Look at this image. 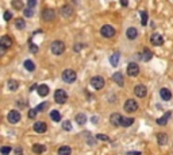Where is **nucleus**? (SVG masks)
Wrapping results in <instances>:
<instances>
[{
  "label": "nucleus",
  "mask_w": 173,
  "mask_h": 155,
  "mask_svg": "<svg viewBox=\"0 0 173 155\" xmlns=\"http://www.w3.org/2000/svg\"><path fill=\"white\" fill-rule=\"evenodd\" d=\"M50 50H52V53H53V54H56V55H60V54L64 53L65 43L61 42V41H54V42L50 45Z\"/></svg>",
  "instance_id": "obj_1"
},
{
  "label": "nucleus",
  "mask_w": 173,
  "mask_h": 155,
  "mask_svg": "<svg viewBox=\"0 0 173 155\" xmlns=\"http://www.w3.org/2000/svg\"><path fill=\"white\" fill-rule=\"evenodd\" d=\"M66 100H68V95L65 90L57 89V90L54 92V101H56L57 104H65Z\"/></svg>",
  "instance_id": "obj_2"
},
{
  "label": "nucleus",
  "mask_w": 173,
  "mask_h": 155,
  "mask_svg": "<svg viewBox=\"0 0 173 155\" xmlns=\"http://www.w3.org/2000/svg\"><path fill=\"white\" fill-rule=\"evenodd\" d=\"M76 72L72 70V69H66V70L62 72V80H64L65 82H68V84H72V82L76 81Z\"/></svg>",
  "instance_id": "obj_3"
},
{
  "label": "nucleus",
  "mask_w": 173,
  "mask_h": 155,
  "mask_svg": "<svg viewBox=\"0 0 173 155\" xmlns=\"http://www.w3.org/2000/svg\"><path fill=\"white\" fill-rule=\"evenodd\" d=\"M100 32L104 38H112L115 35V28L109 25H104L102 28H100Z\"/></svg>",
  "instance_id": "obj_4"
},
{
  "label": "nucleus",
  "mask_w": 173,
  "mask_h": 155,
  "mask_svg": "<svg viewBox=\"0 0 173 155\" xmlns=\"http://www.w3.org/2000/svg\"><path fill=\"white\" fill-rule=\"evenodd\" d=\"M91 85L96 90H99V89H102L104 86V78L100 77V76H95V77L91 78Z\"/></svg>",
  "instance_id": "obj_5"
},
{
  "label": "nucleus",
  "mask_w": 173,
  "mask_h": 155,
  "mask_svg": "<svg viewBox=\"0 0 173 155\" xmlns=\"http://www.w3.org/2000/svg\"><path fill=\"white\" fill-rule=\"evenodd\" d=\"M137 109H138V104H137V101H135V100L129 99L127 101L124 102V111H126V112L133 113V112H135Z\"/></svg>",
  "instance_id": "obj_6"
},
{
  "label": "nucleus",
  "mask_w": 173,
  "mask_h": 155,
  "mask_svg": "<svg viewBox=\"0 0 173 155\" xmlns=\"http://www.w3.org/2000/svg\"><path fill=\"white\" fill-rule=\"evenodd\" d=\"M11 45H12V41H11L10 36L7 35L1 36V39H0V50H1V53H4L8 47H11Z\"/></svg>",
  "instance_id": "obj_7"
},
{
  "label": "nucleus",
  "mask_w": 173,
  "mask_h": 155,
  "mask_svg": "<svg viewBox=\"0 0 173 155\" xmlns=\"http://www.w3.org/2000/svg\"><path fill=\"white\" fill-rule=\"evenodd\" d=\"M138 73H139V66H138L135 62L129 64V66H127V74L129 76H130V77H135V76H138Z\"/></svg>",
  "instance_id": "obj_8"
},
{
  "label": "nucleus",
  "mask_w": 173,
  "mask_h": 155,
  "mask_svg": "<svg viewBox=\"0 0 173 155\" xmlns=\"http://www.w3.org/2000/svg\"><path fill=\"white\" fill-rule=\"evenodd\" d=\"M42 18H43V20H46V22L53 20V19L56 18V12H54L53 10H50V8H46L42 12Z\"/></svg>",
  "instance_id": "obj_9"
},
{
  "label": "nucleus",
  "mask_w": 173,
  "mask_h": 155,
  "mask_svg": "<svg viewBox=\"0 0 173 155\" xmlns=\"http://www.w3.org/2000/svg\"><path fill=\"white\" fill-rule=\"evenodd\" d=\"M134 93L138 97H145V96L148 95V89H146L145 85H137L134 88Z\"/></svg>",
  "instance_id": "obj_10"
},
{
  "label": "nucleus",
  "mask_w": 173,
  "mask_h": 155,
  "mask_svg": "<svg viewBox=\"0 0 173 155\" xmlns=\"http://www.w3.org/2000/svg\"><path fill=\"white\" fill-rule=\"evenodd\" d=\"M20 120V113L18 112V111H11L10 113H8V121L12 124H16Z\"/></svg>",
  "instance_id": "obj_11"
},
{
  "label": "nucleus",
  "mask_w": 173,
  "mask_h": 155,
  "mask_svg": "<svg viewBox=\"0 0 173 155\" xmlns=\"http://www.w3.org/2000/svg\"><path fill=\"white\" fill-rule=\"evenodd\" d=\"M122 119H123V116H120L119 113H112V115H111V119H109V121H111V124H112V126H115V127H119V126H122Z\"/></svg>",
  "instance_id": "obj_12"
},
{
  "label": "nucleus",
  "mask_w": 173,
  "mask_h": 155,
  "mask_svg": "<svg viewBox=\"0 0 173 155\" xmlns=\"http://www.w3.org/2000/svg\"><path fill=\"white\" fill-rule=\"evenodd\" d=\"M46 130H47V124L43 123V121H37L34 124V131L38 132V134H43Z\"/></svg>",
  "instance_id": "obj_13"
},
{
  "label": "nucleus",
  "mask_w": 173,
  "mask_h": 155,
  "mask_svg": "<svg viewBox=\"0 0 173 155\" xmlns=\"http://www.w3.org/2000/svg\"><path fill=\"white\" fill-rule=\"evenodd\" d=\"M150 42L154 46H161L164 43V38H162V35H160V34H153V35L150 36Z\"/></svg>",
  "instance_id": "obj_14"
},
{
  "label": "nucleus",
  "mask_w": 173,
  "mask_h": 155,
  "mask_svg": "<svg viewBox=\"0 0 173 155\" xmlns=\"http://www.w3.org/2000/svg\"><path fill=\"white\" fill-rule=\"evenodd\" d=\"M160 96H161V99L165 100V101H169V100L172 99V93H170L169 89H166V88H162L160 90Z\"/></svg>",
  "instance_id": "obj_15"
},
{
  "label": "nucleus",
  "mask_w": 173,
  "mask_h": 155,
  "mask_svg": "<svg viewBox=\"0 0 173 155\" xmlns=\"http://www.w3.org/2000/svg\"><path fill=\"white\" fill-rule=\"evenodd\" d=\"M61 15L62 16H65V18H69L72 14H73V8L71 7V6H64V7H61Z\"/></svg>",
  "instance_id": "obj_16"
},
{
  "label": "nucleus",
  "mask_w": 173,
  "mask_h": 155,
  "mask_svg": "<svg viewBox=\"0 0 173 155\" xmlns=\"http://www.w3.org/2000/svg\"><path fill=\"white\" fill-rule=\"evenodd\" d=\"M112 80L117 82L119 86H123V85H124V78H123V76H122V73H119V72L114 74V76H112Z\"/></svg>",
  "instance_id": "obj_17"
},
{
  "label": "nucleus",
  "mask_w": 173,
  "mask_h": 155,
  "mask_svg": "<svg viewBox=\"0 0 173 155\" xmlns=\"http://www.w3.org/2000/svg\"><path fill=\"white\" fill-rule=\"evenodd\" d=\"M37 90H38V95L41 97H45V96L49 95V86L47 85H39Z\"/></svg>",
  "instance_id": "obj_18"
},
{
  "label": "nucleus",
  "mask_w": 173,
  "mask_h": 155,
  "mask_svg": "<svg viewBox=\"0 0 173 155\" xmlns=\"http://www.w3.org/2000/svg\"><path fill=\"white\" fill-rule=\"evenodd\" d=\"M141 58H142V61H145V62H148V61H150L152 60V51L149 49H143L142 50V54H141Z\"/></svg>",
  "instance_id": "obj_19"
},
{
  "label": "nucleus",
  "mask_w": 173,
  "mask_h": 155,
  "mask_svg": "<svg viewBox=\"0 0 173 155\" xmlns=\"http://www.w3.org/2000/svg\"><path fill=\"white\" fill-rule=\"evenodd\" d=\"M126 35H127V38L130 39V41H133V39H135V38H137V35H138L137 28H134V27H130V28H127V31H126Z\"/></svg>",
  "instance_id": "obj_20"
},
{
  "label": "nucleus",
  "mask_w": 173,
  "mask_h": 155,
  "mask_svg": "<svg viewBox=\"0 0 173 155\" xmlns=\"http://www.w3.org/2000/svg\"><path fill=\"white\" fill-rule=\"evenodd\" d=\"M31 150H32V152H35V154H42V152H45L46 151V147L45 146H42V144H34L31 147Z\"/></svg>",
  "instance_id": "obj_21"
},
{
  "label": "nucleus",
  "mask_w": 173,
  "mask_h": 155,
  "mask_svg": "<svg viewBox=\"0 0 173 155\" xmlns=\"http://www.w3.org/2000/svg\"><path fill=\"white\" fill-rule=\"evenodd\" d=\"M119 53H114L112 55H111V58H109V62H111V65H112L114 67H117L118 65H119Z\"/></svg>",
  "instance_id": "obj_22"
},
{
  "label": "nucleus",
  "mask_w": 173,
  "mask_h": 155,
  "mask_svg": "<svg viewBox=\"0 0 173 155\" xmlns=\"http://www.w3.org/2000/svg\"><path fill=\"white\" fill-rule=\"evenodd\" d=\"M169 117H170V112H166L162 117L157 119V124H160V126H166V123H168V119H169Z\"/></svg>",
  "instance_id": "obj_23"
},
{
  "label": "nucleus",
  "mask_w": 173,
  "mask_h": 155,
  "mask_svg": "<svg viewBox=\"0 0 173 155\" xmlns=\"http://www.w3.org/2000/svg\"><path fill=\"white\" fill-rule=\"evenodd\" d=\"M72 150L69 146H62V147L58 148V155H71Z\"/></svg>",
  "instance_id": "obj_24"
},
{
  "label": "nucleus",
  "mask_w": 173,
  "mask_h": 155,
  "mask_svg": "<svg viewBox=\"0 0 173 155\" xmlns=\"http://www.w3.org/2000/svg\"><path fill=\"white\" fill-rule=\"evenodd\" d=\"M76 121H77V124H80V126H84V124L87 123V116H85L84 113H78L77 116H76Z\"/></svg>",
  "instance_id": "obj_25"
},
{
  "label": "nucleus",
  "mask_w": 173,
  "mask_h": 155,
  "mask_svg": "<svg viewBox=\"0 0 173 155\" xmlns=\"http://www.w3.org/2000/svg\"><path fill=\"white\" fill-rule=\"evenodd\" d=\"M157 139H158V144L160 146L166 144V142H168V135H166V134H158Z\"/></svg>",
  "instance_id": "obj_26"
},
{
  "label": "nucleus",
  "mask_w": 173,
  "mask_h": 155,
  "mask_svg": "<svg viewBox=\"0 0 173 155\" xmlns=\"http://www.w3.org/2000/svg\"><path fill=\"white\" fill-rule=\"evenodd\" d=\"M133 123H134L133 117H123L122 119V127H130Z\"/></svg>",
  "instance_id": "obj_27"
},
{
  "label": "nucleus",
  "mask_w": 173,
  "mask_h": 155,
  "mask_svg": "<svg viewBox=\"0 0 173 155\" xmlns=\"http://www.w3.org/2000/svg\"><path fill=\"white\" fill-rule=\"evenodd\" d=\"M15 26H16V28H19V30H23V28L26 27V22L23 18H19L16 19V22H15Z\"/></svg>",
  "instance_id": "obj_28"
},
{
  "label": "nucleus",
  "mask_w": 173,
  "mask_h": 155,
  "mask_svg": "<svg viewBox=\"0 0 173 155\" xmlns=\"http://www.w3.org/2000/svg\"><path fill=\"white\" fill-rule=\"evenodd\" d=\"M50 117H52L53 121H60L61 120V115L58 111H52V112H50Z\"/></svg>",
  "instance_id": "obj_29"
},
{
  "label": "nucleus",
  "mask_w": 173,
  "mask_h": 155,
  "mask_svg": "<svg viewBox=\"0 0 173 155\" xmlns=\"http://www.w3.org/2000/svg\"><path fill=\"white\" fill-rule=\"evenodd\" d=\"M12 7L15 10H22L23 8V1L22 0H12Z\"/></svg>",
  "instance_id": "obj_30"
},
{
  "label": "nucleus",
  "mask_w": 173,
  "mask_h": 155,
  "mask_svg": "<svg viewBox=\"0 0 173 155\" xmlns=\"http://www.w3.org/2000/svg\"><path fill=\"white\" fill-rule=\"evenodd\" d=\"M25 67L27 69L28 72H32L34 69H35V65L32 64V61H30V60H27V61H25Z\"/></svg>",
  "instance_id": "obj_31"
},
{
  "label": "nucleus",
  "mask_w": 173,
  "mask_h": 155,
  "mask_svg": "<svg viewBox=\"0 0 173 155\" xmlns=\"http://www.w3.org/2000/svg\"><path fill=\"white\" fill-rule=\"evenodd\" d=\"M18 86H19L18 81H15V80H10V81H8V88H10L11 90H16Z\"/></svg>",
  "instance_id": "obj_32"
},
{
  "label": "nucleus",
  "mask_w": 173,
  "mask_h": 155,
  "mask_svg": "<svg viewBox=\"0 0 173 155\" xmlns=\"http://www.w3.org/2000/svg\"><path fill=\"white\" fill-rule=\"evenodd\" d=\"M23 14H25V16L26 18H31L32 16V14H34V11H32V8H25L23 10Z\"/></svg>",
  "instance_id": "obj_33"
},
{
  "label": "nucleus",
  "mask_w": 173,
  "mask_h": 155,
  "mask_svg": "<svg viewBox=\"0 0 173 155\" xmlns=\"http://www.w3.org/2000/svg\"><path fill=\"white\" fill-rule=\"evenodd\" d=\"M141 16H142V25L146 26V23H148V14H146L145 11H142V12H141Z\"/></svg>",
  "instance_id": "obj_34"
},
{
  "label": "nucleus",
  "mask_w": 173,
  "mask_h": 155,
  "mask_svg": "<svg viewBox=\"0 0 173 155\" xmlns=\"http://www.w3.org/2000/svg\"><path fill=\"white\" fill-rule=\"evenodd\" d=\"M46 108H47V102H42V104H39V105L37 107V111H38V112H42Z\"/></svg>",
  "instance_id": "obj_35"
},
{
  "label": "nucleus",
  "mask_w": 173,
  "mask_h": 155,
  "mask_svg": "<svg viewBox=\"0 0 173 155\" xmlns=\"http://www.w3.org/2000/svg\"><path fill=\"white\" fill-rule=\"evenodd\" d=\"M11 152V147L10 146H4V147H1V154L3 155H8Z\"/></svg>",
  "instance_id": "obj_36"
},
{
  "label": "nucleus",
  "mask_w": 173,
  "mask_h": 155,
  "mask_svg": "<svg viewBox=\"0 0 173 155\" xmlns=\"http://www.w3.org/2000/svg\"><path fill=\"white\" fill-rule=\"evenodd\" d=\"M37 6V0H27V7L28 8H34Z\"/></svg>",
  "instance_id": "obj_37"
},
{
  "label": "nucleus",
  "mask_w": 173,
  "mask_h": 155,
  "mask_svg": "<svg viewBox=\"0 0 173 155\" xmlns=\"http://www.w3.org/2000/svg\"><path fill=\"white\" fill-rule=\"evenodd\" d=\"M37 112H38L37 108L35 109H30V112H28V117H30V119H34V117L37 116Z\"/></svg>",
  "instance_id": "obj_38"
},
{
  "label": "nucleus",
  "mask_w": 173,
  "mask_h": 155,
  "mask_svg": "<svg viewBox=\"0 0 173 155\" xmlns=\"http://www.w3.org/2000/svg\"><path fill=\"white\" fill-rule=\"evenodd\" d=\"M62 127H64V130H66V131H71V130H72L71 121H65V123L62 124Z\"/></svg>",
  "instance_id": "obj_39"
},
{
  "label": "nucleus",
  "mask_w": 173,
  "mask_h": 155,
  "mask_svg": "<svg viewBox=\"0 0 173 155\" xmlns=\"http://www.w3.org/2000/svg\"><path fill=\"white\" fill-rule=\"evenodd\" d=\"M11 18H12V14H11L10 11H6L4 12V20H10Z\"/></svg>",
  "instance_id": "obj_40"
},
{
  "label": "nucleus",
  "mask_w": 173,
  "mask_h": 155,
  "mask_svg": "<svg viewBox=\"0 0 173 155\" xmlns=\"http://www.w3.org/2000/svg\"><path fill=\"white\" fill-rule=\"evenodd\" d=\"M30 51H31V53H37V51H38V47H37L34 43H30Z\"/></svg>",
  "instance_id": "obj_41"
},
{
  "label": "nucleus",
  "mask_w": 173,
  "mask_h": 155,
  "mask_svg": "<svg viewBox=\"0 0 173 155\" xmlns=\"http://www.w3.org/2000/svg\"><path fill=\"white\" fill-rule=\"evenodd\" d=\"M96 137H97V139H100V140H108V136H106V135H103V134L96 135Z\"/></svg>",
  "instance_id": "obj_42"
},
{
  "label": "nucleus",
  "mask_w": 173,
  "mask_h": 155,
  "mask_svg": "<svg viewBox=\"0 0 173 155\" xmlns=\"http://www.w3.org/2000/svg\"><path fill=\"white\" fill-rule=\"evenodd\" d=\"M15 151H16V154H18V155H22V154H23V151H22V150H20L19 147L15 148Z\"/></svg>",
  "instance_id": "obj_43"
},
{
  "label": "nucleus",
  "mask_w": 173,
  "mask_h": 155,
  "mask_svg": "<svg viewBox=\"0 0 173 155\" xmlns=\"http://www.w3.org/2000/svg\"><path fill=\"white\" fill-rule=\"evenodd\" d=\"M120 3H122V6H124V7H126V6L129 4V1H127V0H120Z\"/></svg>",
  "instance_id": "obj_44"
},
{
  "label": "nucleus",
  "mask_w": 173,
  "mask_h": 155,
  "mask_svg": "<svg viewBox=\"0 0 173 155\" xmlns=\"http://www.w3.org/2000/svg\"><path fill=\"white\" fill-rule=\"evenodd\" d=\"M129 155H141L139 152H129Z\"/></svg>",
  "instance_id": "obj_45"
}]
</instances>
